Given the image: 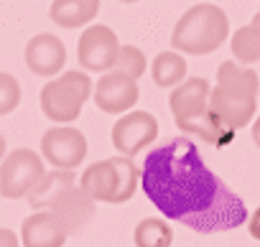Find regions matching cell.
<instances>
[{
	"label": "cell",
	"mask_w": 260,
	"mask_h": 247,
	"mask_svg": "<svg viewBox=\"0 0 260 247\" xmlns=\"http://www.w3.org/2000/svg\"><path fill=\"white\" fill-rule=\"evenodd\" d=\"M151 77L158 87H176L186 79V59L181 51H164L153 59Z\"/></svg>",
	"instance_id": "obj_18"
},
{
	"label": "cell",
	"mask_w": 260,
	"mask_h": 247,
	"mask_svg": "<svg viewBox=\"0 0 260 247\" xmlns=\"http://www.w3.org/2000/svg\"><path fill=\"white\" fill-rule=\"evenodd\" d=\"M141 186L166 217L194 232L214 234L247 224V206L199 156L189 138L161 143L143 158Z\"/></svg>",
	"instance_id": "obj_1"
},
{
	"label": "cell",
	"mask_w": 260,
	"mask_h": 247,
	"mask_svg": "<svg viewBox=\"0 0 260 247\" xmlns=\"http://www.w3.org/2000/svg\"><path fill=\"white\" fill-rule=\"evenodd\" d=\"M41 156L54 168H77L87 158V138L69 125H56L41 138Z\"/></svg>",
	"instance_id": "obj_10"
},
{
	"label": "cell",
	"mask_w": 260,
	"mask_h": 247,
	"mask_svg": "<svg viewBox=\"0 0 260 247\" xmlns=\"http://www.w3.org/2000/svg\"><path fill=\"white\" fill-rule=\"evenodd\" d=\"M100 13V0H54L49 16L61 28H82Z\"/></svg>",
	"instance_id": "obj_15"
},
{
	"label": "cell",
	"mask_w": 260,
	"mask_h": 247,
	"mask_svg": "<svg viewBox=\"0 0 260 247\" xmlns=\"http://www.w3.org/2000/svg\"><path fill=\"white\" fill-rule=\"evenodd\" d=\"M120 41L110 26H89L77 44V59L87 72H110L115 69Z\"/></svg>",
	"instance_id": "obj_9"
},
{
	"label": "cell",
	"mask_w": 260,
	"mask_h": 247,
	"mask_svg": "<svg viewBox=\"0 0 260 247\" xmlns=\"http://www.w3.org/2000/svg\"><path fill=\"white\" fill-rule=\"evenodd\" d=\"M79 186L94 199V201H105V204H117V191H120V181H117V168L112 163V158L107 161H97L92 163L84 173Z\"/></svg>",
	"instance_id": "obj_14"
},
{
	"label": "cell",
	"mask_w": 260,
	"mask_h": 247,
	"mask_svg": "<svg viewBox=\"0 0 260 247\" xmlns=\"http://www.w3.org/2000/svg\"><path fill=\"white\" fill-rule=\"evenodd\" d=\"M92 79L84 72H64L61 77L51 79L41 89V110L49 120L59 125H69L82 115L84 102L92 97Z\"/></svg>",
	"instance_id": "obj_5"
},
{
	"label": "cell",
	"mask_w": 260,
	"mask_h": 247,
	"mask_svg": "<svg viewBox=\"0 0 260 247\" xmlns=\"http://www.w3.org/2000/svg\"><path fill=\"white\" fill-rule=\"evenodd\" d=\"M252 143L260 148V117H255V122H252Z\"/></svg>",
	"instance_id": "obj_25"
},
{
	"label": "cell",
	"mask_w": 260,
	"mask_h": 247,
	"mask_svg": "<svg viewBox=\"0 0 260 247\" xmlns=\"http://www.w3.org/2000/svg\"><path fill=\"white\" fill-rule=\"evenodd\" d=\"M115 168H117V181H120V191H117V204H125L127 199H133L136 189H138V168L130 156H115L112 158Z\"/></svg>",
	"instance_id": "obj_20"
},
{
	"label": "cell",
	"mask_w": 260,
	"mask_h": 247,
	"mask_svg": "<svg viewBox=\"0 0 260 247\" xmlns=\"http://www.w3.org/2000/svg\"><path fill=\"white\" fill-rule=\"evenodd\" d=\"M72 184H77L74 168H54V171H46V173L39 179V184L26 194V199H28V204H31L34 209H49L51 201H54L67 186H72Z\"/></svg>",
	"instance_id": "obj_16"
},
{
	"label": "cell",
	"mask_w": 260,
	"mask_h": 247,
	"mask_svg": "<svg viewBox=\"0 0 260 247\" xmlns=\"http://www.w3.org/2000/svg\"><path fill=\"white\" fill-rule=\"evenodd\" d=\"M257 74L240 61H222L217 69V84L209 92V107L222 125L235 133L250 125L257 107Z\"/></svg>",
	"instance_id": "obj_2"
},
{
	"label": "cell",
	"mask_w": 260,
	"mask_h": 247,
	"mask_svg": "<svg viewBox=\"0 0 260 247\" xmlns=\"http://www.w3.org/2000/svg\"><path fill=\"white\" fill-rule=\"evenodd\" d=\"M247 229H250V234H252L255 239H260V206L247 217Z\"/></svg>",
	"instance_id": "obj_24"
},
{
	"label": "cell",
	"mask_w": 260,
	"mask_h": 247,
	"mask_svg": "<svg viewBox=\"0 0 260 247\" xmlns=\"http://www.w3.org/2000/svg\"><path fill=\"white\" fill-rule=\"evenodd\" d=\"M67 237H69L67 229L49 209H39L36 214L23 219V227H21L23 247H64Z\"/></svg>",
	"instance_id": "obj_13"
},
{
	"label": "cell",
	"mask_w": 260,
	"mask_h": 247,
	"mask_svg": "<svg viewBox=\"0 0 260 247\" xmlns=\"http://www.w3.org/2000/svg\"><path fill=\"white\" fill-rule=\"evenodd\" d=\"M21 104V84L13 74L0 72V115H11Z\"/></svg>",
	"instance_id": "obj_22"
},
{
	"label": "cell",
	"mask_w": 260,
	"mask_h": 247,
	"mask_svg": "<svg viewBox=\"0 0 260 247\" xmlns=\"http://www.w3.org/2000/svg\"><path fill=\"white\" fill-rule=\"evenodd\" d=\"M230 36L227 13L214 3L191 6L171 31V46L181 54L204 56L217 51Z\"/></svg>",
	"instance_id": "obj_4"
},
{
	"label": "cell",
	"mask_w": 260,
	"mask_h": 247,
	"mask_svg": "<svg viewBox=\"0 0 260 247\" xmlns=\"http://www.w3.org/2000/svg\"><path fill=\"white\" fill-rule=\"evenodd\" d=\"M26 66L36 77H56L67 64V46L54 33H39L26 44Z\"/></svg>",
	"instance_id": "obj_12"
},
{
	"label": "cell",
	"mask_w": 260,
	"mask_h": 247,
	"mask_svg": "<svg viewBox=\"0 0 260 247\" xmlns=\"http://www.w3.org/2000/svg\"><path fill=\"white\" fill-rule=\"evenodd\" d=\"M3 158H6V138L0 135V161H3Z\"/></svg>",
	"instance_id": "obj_26"
},
{
	"label": "cell",
	"mask_w": 260,
	"mask_h": 247,
	"mask_svg": "<svg viewBox=\"0 0 260 247\" xmlns=\"http://www.w3.org/2000/svg\"><path fill=\"white\" fill-rule=\"evenodd\" d=\"M0 247H23V244H21V237L13 229L0 227Z\"/></svg>",
	"instance_id": "obj_23"
},
{
	"label": "cell",
	"mask_w": 260,
	"mask_h": 247,
	"mask_svg": "<svg viewBox=\"0 0 260 247\" xmlns=\"http://www.w3.org/2000/svg\"><path fill=\"white\" fill-rule=\"evenodd\" d=\"M133 242H136V247H171L174 229H171V224L166 219L146 217V219H141L136 224Z\"/></svg>",
	"instance_id": "obj_19"
},
{
	"label": "cell",
	"mask_w": 260,
	"mask_h": 247,
	"mask_svg": "<svg viewBox=\"0 0 260 247\" xmlns=\"http://www.w3.org/2000/svg\"><path fill=\"white\" fill-rule=\"evenodd\" d=\"M94 199L77 184L67 186L49 206V211L61 222V227L67 229V234H77L79 229H84L89 224V219L94 217Z\"/></svg>",
	"instance_id": "obj_11"
},
{
	"label": "cell",
	"mask_w": 260,
	"mask_h": 247,
	"mask_svg": "<svg viewBox=\"0 0 260 247\" xmlns=\"http://www.w3.org/2000/svg\"><path fill=\"white\" fill-rule=\"evenodd\" d=\"M146 66H148L146 54H143L138 46H120L117 61H115V69H117V72H125L127 77L141 79L143 72H146Z\"/></svg>",
	"instance_id": "obj_21"
},
{
	"label": "cell",
	"mask_w": 260,
	"mask_h": 247,
	"mask_svg": "<svg viewBox=\"0 0 260 247\" xmlns=\"http://www.w3.org/2000/svg\"><path fill=\"white\" fill-rule=\"evenodd\" d=\"M141 97V89H138V79L127 77L125 72H117V69H110L105 72L94 89H92V99L94 104L107 112V115H122L127 110H133V104L138 102Z\"/></svg>",
	"instance_id": "obj_8"
},
{
	"label": "cell",
	"mask_w": 260,
	"mask_h": 247,
	"mask_svg": "<svg viewBox=\"0 0 260 247\" xmlns=\"http://www.w3.org/2000/svg\"><path fill=\"white\" fill-rule=\"evenodd\" d=\"M110 138L117 153L133 158L138 151L148 148L158 138V120L146 110H136V112L127 110L122 117L115 120Z\"/></svg>",
	"instance_id": "obj_7"
},
{
	"label": "cell",
	"mask_w": 260,
	"mask_h": 247,
	"mask_svg": "<svg viewBox=\"0 0 260 247\" xmlns=\"http://www.w3.org/2000/svg\"><path fill=\"white\" fill-rule=\"evenodd\" d=\"M230 46H232L235 61H240L245 66L260 61V13H255L247 26H242L232 33Z\"/></svg>",
	"instance_id": "obj_17"
},
{
	"label": "cell",
	"mask_w": 260,
	"mask_h": 247,
	"mask_svg": "<svg viewBox=\"0 0 260 247\" xmlns=\"http://www.w3.org/2000/svg\"><path fill=\"white\" fill-rule=\"evenodd\" d=\"M44 173V156L28 148H18L0 161V194L6 199H23Z\"/></svg>",
	"instance_id": "obj_6"
},
{
	"label": "cell",
	"mask_w": 260,
	"mask_h": 247,
	"mask_svg": "<svg viewBox=\"0 0 260 247\" xmlns=\"http://www.w3.org/2000/svg\"><path fill=\"white\" fill-rule=\"evenodd\" d=\"M120 3H138V0H120Z\"/></svg>",
	"instance_id": "obj_27"
},
{
	"label": "cell",
	"mask_w": 260,
	"mask_h": 247,
	"mask_svg": "<svg viewBox=\"0 0 260 247\" xmlns=\"http://www.w3.org/2000/svg\"><path fill=\"white\" fill-rule=\"evenodd\" d=\"M209 92H212V87L207 79L189 77L174 87V92L169 97V107H171L176 128L181 133L194 135L209 146H219L232 133L214 117V112L209 107Z\"/></svg>",
	"instance_id": "obj_3"
}]
</instances>
